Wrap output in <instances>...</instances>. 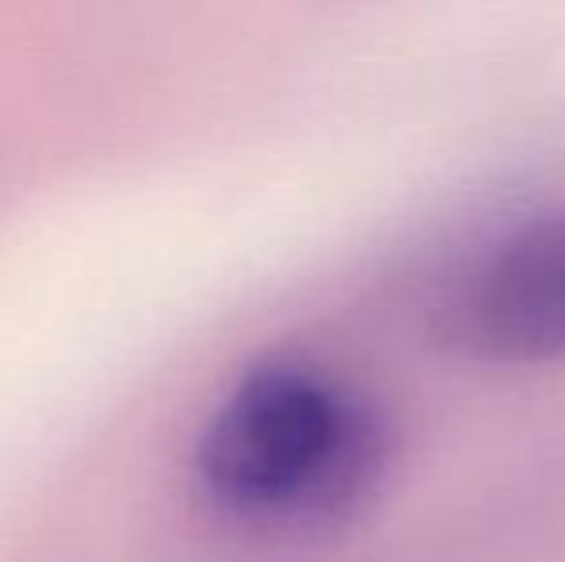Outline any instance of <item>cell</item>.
I'll list each match as a JSON object with an SVG mask.
<instances>
[{
	"instance_id": "obj_2",
	"label": "cell",
	"mask_w": 565,
	"mask_h": 562,
	"mask_svg": "<svg viewBox=\"0 0 565 562\" xmlns=\"http://www.w3.org/2000/svg\"><path fill=\"white\" fill-rule=\"evenodd\" d=\"M443 347L492 367L565 359V212L508 232L454 278L435 316Z\"/></svg>"
},
{
	"instance_id": "obj_1",
	"label": "cell",
	"mask_w": 565,
	"mask_h": 562,
	"mask_svg": "<svg viewBox=\"0 0 565 562\" xmlns=\"http://www.w3.org/2000/svg\"><path fill=\"white\" fill-rule=\"evenodd\" d=\"M393 439L385 413L320 362L246 367L201 427L193 470L224 517L274 536H328L377 497Z\"/></svg>"
}]
</instances>
